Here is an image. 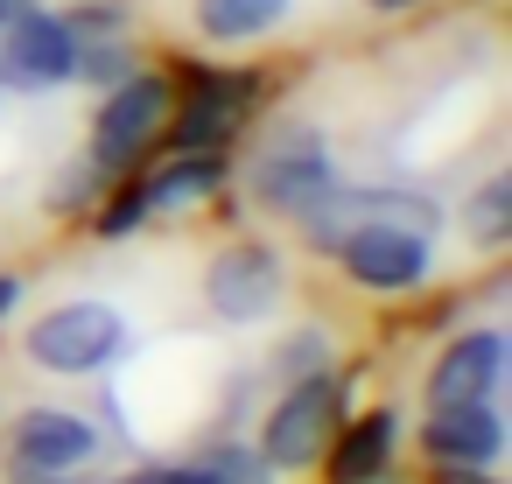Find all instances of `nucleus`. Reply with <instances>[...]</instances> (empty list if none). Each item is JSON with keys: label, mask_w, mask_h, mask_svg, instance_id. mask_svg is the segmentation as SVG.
Segmentation results:
<instances>
[{"label": "nucleus", "mask_w": 512, "mask_h": 484, "mask_svg": "<svg viewBox=\"0 0 512 484\" xmlns=\"http://www.w3.org/2000/svg\"><path fill=\"white\" fill-rule=\"evenodd\" d=\"M120 351H127V316L106 309V302H64V309L29 323V358L43 372H64V379L71 372H99Z\"/></svg>", "instance_id": "f257e3e1"}, {"label": "nucleus", "mask_w": 512, "mask_h": 484, "mask_svg": "<svg viewBox=\"0 0 512 484\" xmlns=\"http://www.w3.org/2000/svg\"><path fill=\"white\" fill-rule=\"evenodd\" d=\"M337 421H344V386H337L330 372L295 379L288 400L267 414V442H260L267 470H302V463H316V456L330 449Z\"/></svg>", "instance_id": "f03ea898"}, {"label": "nucleus", "mask_w": 512, "mask_h": 484, "mask_svg": "<svg viewBox=\"0 0 512 484\" xmlns=\"http://www.w3.org/2000/svg\"><path fill=\"white\" fill-rule=\"evenodd\" d=\"M330 190H337V162H330V148H323L309 127L274 134V141H267V155L253 162V197H260L267 211L309 218Z\"/></svg>", "instance_id": "7ed1b4c3"}, {"label": "nucleus", "mask_w": 512, "mask_h": 484, "mask_svg": "<svg viewBox=\"0 0 512 484\" xmlns=\"http://www.w3.org/2000/svg\"><path fill=\"white\" fill-rule=\"evenodd\" d=\"M162 120H169V85H162V78H127V85H113L106 106H99V120H92V169L127 176V169L148 155V141L162 134Z\"/></svg>", "instance_id": "20e7f679"}, {"label": "nucleus", "mask_w": 512, "mask_h": 484, "mask_svg": "<svg viewBox=\"0 0 512 484\" xmlns=\"http://www.w3.org/2000/svg\"><path fill=\"white\" fill-rule=\"evenodd\" d=\"M78 78V36L64 29V15L29 8L22 22L0 29V85L8 92H57Z\"/></svg>", "instance_id": "39448f33"}, {"label": "nucleus", "mask_w": 512, "mask_h": 484, "mask_svg": "<svg viewBox=\"0 0 512 484\" xmlns=\"http://www.w3.org/2000/svg\"><path fill=\"white\" fill-rule=\"evenodd\" d=\"M309 246H323V253H337L344 246V232H358V225H400V232H435L442 225V211L428 204V197H414V190H330L309 218Z\"/></svg>", "instance_id": "423d86ee"}, {"label": "nucleus", "mask_w": 512, "mask_h": 484, "mask_svg": "<svg viewBox=\"0 0 512 484\" xmlns=\"http://www.w3.org/2000/svg\"><path fill=\"white\" fill-rule=\"evenodd\" d=\"M204 302L225 323H260L281 302V260L267 246H225L211 260V274H204Z\"/></svg>", "instance_id": "0eeeda50"}, {"label": "nucleus", "mask_w": 512, "mask_h": 484, "mask_svg": "<svg viewBox=\"0 0 512 484\" xmlns=\"http://www.w3.org/2000/svg\"><path fill=\"white\" fill-rule=\"evenodd\" d=\"M344 267H351V281H365V288H414L421 274H428V232H400V225H358V232H344Z\"/></svg>", "instance_id": "6e6552de"}, {"label": "nucleus", "mask_w": 512, "mask_h": 484, "mask_svg": "<svg viewBox=\"0 0 512 484\" xmlns=\"http://www.w3.org/2000/svg\"><path fill=\"white\" fill-rule=\"evenodd\" d=\"M92 449H99L92 421H78V414H64V407H36V414L15 421V470H22V477H64V470H78Z\"/></svg>", "instance_id": "1a4fd4ad"}, {"label": "nucleus", "mask_w": 512, "mask_h": 484, "mask_svg": "<svg viewBox=\"0 0 512 484\" xmlns=\"http://www.w3.org/2000/svg\"><path fill=\"white\" fill-rule=\"evenodd\" d=\"M498 414L484 400H456V407H435L428 428H421V449L442 463V470H484L498 456Z\"/></svg>", "instance_id": "9d476101"}, {"label": "nucleus", "mask_w": 512, "mask_h": 484, "mask_svg": "<svg viewBox=\"0 0 512 484\" xmlns=\"http://www.w3.org/2000/svg\"><path fill=\"white\" fill-rule=\"evenodd\" d=\"M498 365H505V337H498V330H470V337H456V344L435 358V372H428V400H435V407L484 400V393L498 386Z\"/></svg>", "instance_id": "9b49d317"}, {"label": "nucleus", "mask_w": 512, "mask_h": 484, "mask_svg": "<svg viewBox=\"0 0 512 484\" xmlns=\"http://www.w3.org/2000/svg\"><path fill=\"white\" fill-rule=\"evenodd\" d=\"M246 106H253V85L246 78H204L190 92L183 120H176V148H218V141H232L239 120H246Z\"/></svg>", "instance_id": "f8f14e48"}, {"label": "nucleus", "mask_w": 512, "mask_h": 484, "mask_svg": "<svg viewBox=\"0 0 512 484\" xmlns=\"http://www.w3.org/2000/svg\"><path fill=\"white\" fill-rule=\"evenodd\" d=\"M393 435H400V421L393 414H365V421H351L323 456H330V484H372L379 470H386V456H393Z\"/></svg>", "instance_id": "ddd939ff"}, {"label": "nucleus", "mask_w": 512, "mask_h": 484, "mask_svg": "<svg viewBox=\"0 0 512 484\" xmlns=\"http://www.w3.org/2000/svg\"><path fill=\"white\" fill-rule=\"evenodd\" d=\"M218 183H225L218 148H183L176 162H162L155 176H141V197H148V211H169V204H197V197H211Z\"/></svg>", "instance_id": "4468645a"}, {"label": "nucleus", "mask_w": 512, "mask_h": 484, "mask_svg": "<svg viewBox=\"0 0 512 484\" xmlns=\"http://www.w3.org/2000/svg\"><path fill=\"white\" fill-rule=\"evenodd\" d=\"M295 0H197V36L204 43H260L288 22Z\"/></svg>", "instance_id": "2eb2a0df"}, {"label": "nucleus", "mask_w": 512, "mask_h": 484, "mask_svg": "<svg viewBox=\"0 0 512 484\" xmlns=\"http://www.w3.org/2000/svg\"><path fill=\"white\" fill-rule=\"evenodd\" d=\"M470 232H477V246H505V232H512V176H491L470 197Z\"/></svg>", "instance_id": "dca6fc26"}, {"label": "nucleus", "mask_w": 512, "mask_h": 484, "mask_svg": "<svg viewBox=\"0 0 512 484\" xmlns=\"http://www.w3.org/2000/svg\"><path fill=\"white\" fill-rule=\"evenodd\" d=\"M204 484H274V470H267V456H253V449H239V442H225V449H211L204 463Z\"/></svg>", "instance_id": "f3484780"}, {"label": "nucleus", "mask_w": 512, "mask_h": 484, "mask_svg": "<svg viewBox=\"0 0 512 484\" xmlns=\"http://www.w3.org/2000/svg\"><path fill=\"white\" fill-rule=\"evenodd\" d=\"M78 78H92V85H127L134 78V57H127V43H85L78 50Z\"/></svg>", "instance_id": "a211bd4d"}, {"label": "nucleus", "mask_w": 512, "mask_h": 484, "mask_svg": "<svg viewBox=\"0 0 512 484\" xmlns=\"http://www.w3.org/2000/svg\"><path fill=\"white\" fill-rule=\"evenodd\" d=\"M64 29L78 36V50H85V43H120V36H127V15L106 8V0H92V8H71V15H64Z\"/></svg>", "instance_id": "6ab92c4d"}, {"label": "nucleus", "mask_w": 512, "mask_h": 484, "mask_svg": "<svg viewBox=\"0 0 512 484\" xmlns=\"http://www.w3.org/2000/svg\"><path fill=\"white\" fill-rule=\"evenodd\" d=\"M141 218H148V197H141V183H134L127 197H113V204H106V218H99V232H106V239H120V232H134Z\"/></svg>", "instance_id": "aec40b11"}, {"label": "nucleus", "mask_w": 512, "mask_h": 484, "mask_svg": "<svg viewBox=\"0 0 512 484\" xmlns=\"http://www.w3.org/2000/svg\"><path fill=\"white\" fill-rule=\"evenodd\" d=\"M316 358H323V330H302V337H295V351H281V372L309 379V372H316Z\"/></svg>", "instance_id": "412c9836"}, {"label": "nucleus", "mask_w": 512, "mask_h": 484, "mask_svg": "<svg viewBox=\"0 0 512 484\" xmlns=\"http://www.w3.org/2000/svg\"><path fill=\"white\" fill-rule=\"evenodd\" d=\"M127 484H204V470L197 463H183V470L176 463H155V470H134Z\"/></svg>", "instance_id": "4be33fe9"}, {"label": "nucleus", "mask_w": 512, "mask_h": 484, "mask_svg": "<svg viewBox=\"0 0 512 484\" xmlns=\"http://www.w3.org/2000/svg\"><path fill=\"white\" fill-rule=\"evenodd\" d=\"M15 302H22V281H15V274H0V316H8Z\"/></svg>", "instance_id": "5701e85b"}, {"label": "nucleus", "mask_w": 512, "mask_h": 484, "mask_svg": "<svg viewBox=\"0 0 512 484\" xmlns=\"http://www.w3.org/2000/svg\"><path fill=\"white\" fill-rule=\"evenodd\" d=\"M29 8H36V0H0V29H8V22H22Z\"/></svg>", "instance_id": "b1692460"}, {"label": "nucleus", "mask_w": 512, "mask_h": 484, "mask_svg": "<svg viewBox=\"0 0 512 484\" xmlns=\"http://www.w3.org/2000/svg\"><path fill=\"white\" fill-rule=\"evenodd\" d=\"M372 15H400V8H421V0H365Z\"/></svg>", "instance_id": "393cba45"}, {"label": "nucleus", "mask_w": 512, "mask_h": 484, "mask_svg": "<svg viewBox=\"0 0 512 484\" xmlns=\"http://www.w3.org/2000/svg\"><path fill=\"white\" fill-rule=\"evenodd\" d=\"M442 484H477V477L470 470H442Z\"/></svg>", "instance_id": "a878e982"}]
</instances>
